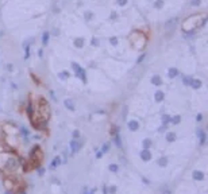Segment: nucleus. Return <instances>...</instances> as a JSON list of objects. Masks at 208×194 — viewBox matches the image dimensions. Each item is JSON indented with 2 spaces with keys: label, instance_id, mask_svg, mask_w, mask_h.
I'll list each match as a JSON object with an SVG mask.
<instances>
[{
  "label": "nucleus",
  "instance_id": "1",
  "mask_svg": "<svg viewBox=\"0 0 208 194\" xmlns=\"http://www.w3.org/2000/svg\"><path fill=\"white\" fill-rule=\"evenodd\" d=\"M19 159L16 158L15 155L8 152H1L0 154V169L8 171V173H14L19 169Z\"/></svg>",
  "mask_w": 208,
  "mask_h": 194
},
{
  "label": "nucleus",
  "instance_id": "2",
  "mask_svg": "<svg viewBox=\"0 0 208 194\" xmlns=\"http://www.w3.org/2000/svg\"><path fill=\"white\" fill-rule=\"evenodd\" d=\"M72 67H73V70L76 72V76L80 77V78H81V81L85 84V82H87V74H85V70H84L81 66H78L76 62H72Z\"/></svg>",
  "mask_w": 208,
  "mask_h": 194
},
{
  "label": "nucleus",
  "instance_id": "3",
  "mask_svg": "<svg viewBox=\"0 0 208 194\" xmlns=\"http://www.w3.org/2000/svg\"><path fill=\"white\" fill-rule=\"evenodd\" d=\"M80 147H81V143H80L78 140H76V139H74V140H72V142H70V148H72L73 152H77L78 150H80Z\"/></svg>",
  "mask_w": 208,
  "mask_h": 194
},
{
  "label": "nucleus",
  "instance_id": "4",
  "mask_svg": "<svg viewBox=\"0 0 208 194\" xmlns=\"http://www.w3.org/2000/svg\"><path fill=\"white\" fill-rule=\"evenodd\" d=\"M140 158L143 159L145 162H147V160H150L151 159V154H150V151L147 150V148H145L142 152H140Z\"/></svg>",
  "mask_w": 208,
  "mask_h": 194
},
{
  "label": "nucleus",
  "instance_id": "5",
  "mask_svg": "<svg viewBox=\"0 0 208 194\" xmlns=\"http://www.w3.org/2000/svg\"><path fill=\"white\" fill-rule=\"evenodd\" d=\"M197 136H199V139H200V144H204L205 143V132H204L201 128H199L197 129Z\"/></svg>",
  "mask_w": 208,
  "mask_h": 194
},
{
  "label": "nucleus",
  "instance_id": "6",
  "mask_svg": "<svg viewBox=\"0 0 208 194\" xmlns=\"http://www.w3.org/2000/svg\"><path fill=\"white\" fill-rule=\"evenodd\" d=\"M129 128H130L131 131H138L139 124H138V121H135V120H131V121H129Z\"/></svg>",
  "mask_w": 208,
  "mask_h": 194
},
{
  "label": "nucleus",
  "instance_id": "7",
  "mask_svg": "<svg viewBox=\"0 0 208 194\" xmlns=\"http://www.w3.org/2000/svg\"><path fill=\"white\" fill-rule=\"evenodd\" d=\"M49 38H50V32L45 31L43 35H42V45H43V46H46L47 43H49Z\"/></svg>",
  "mask_w": 208,
  "mask_h": 194
},
{
  "label": "nucleus",
  "instance_id": "8",
  "mask_svg": "<svg viewBox=\"0 0 208 194\" xmlns=\"http://www.w3.org/2000/svg\"><path fill=\"white\" fill-rule=\"evenodd\" d=\"M151 82H153L156 86H160V85L162 84V80H161V77L160 76H153L151 77Z\"/></svg>",
  "mask_w": 208,
  "mask_h": 194
},
{
  "label": "nucleus",
  "instance_id": "9",
  "mask_svg": "<svg viewBox=\"0 0 208 194\" xmlns=\"http://www.w3.org/2000/svg\"><path fill=\"white\" fill-rule=\"evenodd\" d=\"M168 76L170 77V78H174V77L178 76V70H177L176 67H170L169 72H168Z\"/></svg>",
  "mask_w": 208,
  "mask_h": 194
},
{
  "label": "nucleus",
  "instance_id": "10",
  "mask_svg": "<svg viewBox=\"0 0 208 194\" xmlns=\"http://www.w3.org/2000/svg\"><path fill=\"white\" fill-rule=\"evenodd\" d=\"M191 86L195 88V89H199V88L201 86V81H200V80H193V78H192V82H191Z\"/></svg>",
  "mask_w": 208,
  "mask_h": 194
},
{
  "label": "nucleus",
  "instance_id": "11",
  "mask_svg": "<svg viewBox=\"0 0 208 194\" xmlns=\"http://www.w3.org/2000/svg\"><path fill=\"white\" fill-rule=\"evenodd\" d=\"M64 104H65V107L66 108H69V109H70V111H74V104H73V101L72 100H65V102H64Z\"/></svg>",
  "mask_w": 208,
  "mask_h": 194
},
{
  "label": "nucleus",
  "instance_id": "12",
  "mask_svg": "<svg viewBox=\"0 0 208 194\" xmlns=\"http://www.w3.org/2000/svg\"><path fill=\"white\" fill-rule=\"evenodd\" d=\"M166 140L168 142H174V140H176V133L168 132L166 133Z\"/></svg>",
  "mask_w": 208,
  "mask_h": 194
},
{
  "label": "nucleus",
  "instance_id": "13",
  "mask_svg": "<svg viewBox=\"0 0 208 194\" xmlns=\"http://www.w3.org/2000/svg\"><path fill=\"white\" fill-rule=\"evenodd\" d=\"M193 178L197 179V181H201V179L204 178V174L200 173V171H195V173H193Z\"/></svg>",
  "mask_w": 208,
  "mask_h": 194
},
{
  "label": "nucleus",
  "instance_id": "14",
  "mask_svg": "<svg viewBox=\"0 0 208 194\" xmlns=\"http://www.w3.org/2000/svg\"><path fill=\"white\" fill-rule=\"evenodd\" d=\"M74 46H76V47H83L84 46V39H83V38L74 39Z\"/></svg>",
  "mask_w": 208,
  "mask_h": 194
},
{
  "label": "nucleus",
  "instance_id": "15",
  "mask_svg": "<svg viewBox=\"0 0 208 194\" xmlns=\"http://www.w3.org/2000/svg\"><path fill=\"white\" fill-rule=\"evenodd\" d=\"M182 82L187 85V86H191V82H192V78L191 77H188V76H184L182 77Z\"/></svg>",
  "mask_w": 208,
  "mask_h": 194
},
{
  "label": "nucleus",
  "instance_id": "16",
  "mask_svg": "<svg viewBox=\"0 0 208 194\" xmlns=\"http://www.w3.org/2000/svg\"><path fill=\"white\" fill-rule=\"evenodd\" d=\"M164 96H165V94H164V92L158 90V92L156 93V100H157V101H162V100H164Z\"/></svg>",
  "mask_w": 208,
  "mask_h": 194
},
{
  "label": "nucleus",
  "instance_id": "17",
  "mask_svg": "<svg viewBox=\"0 0 208 194\" xmlns=\"http://www.w3.org/2000/svg\"><path fill=\"white\" fill-rule=\"evenodd\" d=\"M115 143H116V146H118V147H122V143H120V136H119V133L116 132L115 133Z\"/></svg>",
  "mask_w": 208,
  "mask_h": 194
},
{
  "label": "nucleus",
  "instance_id": "18",
  "mask_svg": "<svg viewBox=\"0 0 208 194\" xmlns=\"http://www.w3.org/2000/svg\"><path fill=\"white\" fill-rule=\"evenodd\" d=\"M60 163H61V159L58 158V156H56V158L53 159V163H52V167H56V166H60Z\"/></svg>",
  "mask_w": 208,
  "mask_h": 194
},
{
  "label": "nucleus",
  "instance_id": "19",
  "mask_svg": "<svg viewBox=\"0 0 208 194\" xmlns=\"http://www.w3.org/2000/svg\"><path fill=\"white\" fill-rule=\"evenodd\" d=\"M164 3H165L164 0H157L156 3H154V7H156V8H162V5H164Z\"/></svg>",
  "mask_w": 208,
  "mask_h": 194
},
{
  "label": "nucleus",
  "instance_id": "20",
  "mask_svg": "<svg viewBox=\"0 0 208 194\" xmlns=\"http://www.w3.org/2000/svg\"><path fill=\"white\" fill-rule=\"evenodd\" d=\"M170 121H172L173 124H178V123L181 121V117H180V116H174L173 119H170Z\"/></svg>",
  "mask_w": 208,
  "mask_h": 194
},
{
  "label": "nucleus",
  "instance_id": "21",
  "mask_svg": "<svg viewBox=\"0 0 208 194\" xmlns=\"http://www.w3.org/2000/svg\"><path fill=\"white\" fill-rule=\"evenodd\" d=\"M69 76H70V74H69V72H66V70H65V72H61V73H60V77H61L62 80H65V78H68Z\"/></svg>",
  "mask_w": 208,
  "mask_h": 194
},
{
  "label": "nucleus",
  "instance_id": "22",
  "mask_svg": "<svg viewBox=\"0 0 208 194\" xmlns=\"http://www.w3.org/2000/svg\"><path fill=\"white\" fill-rule=\"evenodd\" d=\"M169 121H170V117H169L168 115H164V116H162V123H164V124L166 125V124H168Z\"/></svg>",
  "mask_w": 208,
  "mask_h": 194
},
{
  "label": "nucleus",
  "instance_id": "23",
  "mask_svg": "<svg viewBox=\"0 0 208 194\" xmlns=\"http://www.w3.org/2000/svg\"><path fill=\"white\" fill-rule=\"evenodd\" d=\"M166 158H161L160 159V160H158V164H160V166H161V167H164V166H166Z\"/></svg>",
  "mask_w": 208,
  "mask_h": 194
},
{
  "label": "nucleus",
  "instance_id": "24",
  "mask_svg": "<svg viewBox=\"0 0 208 194\" xmlns=\"http://www.w3.org/2000/svg\"><path fill=\"white\" fill-rule=\"evenodd\" d=\"M150 146H151L150 139H146V140H143V147H145V148H149Z\"/></svg>",
  "mask_w": 208,
  "mask_h": 194
},
{
  "label": "nucleus",
  "instance_id": "25",
  "mask_svg": "<svg viewBox=\"0 0 208 194\" xmlns=\"http://www.w3.org/2000/svg\"><path fill=\"white\" fill-rule=\"evenodd\" d=\"M118 169H119V167H118L116 164H111V166H109V170H111L112 173H116V171H118Z\"/></svg>",
  "mask_w": 208,
  "mask_h": 194
},
{
  "label": "nucleus",
  "instance_id": "26",
  "mask_svg": "<svg viewBox=\"0 0 208 194\" xmlns=\"http://www.w3.org/2000/svg\"><path fill=\"white\" fill-rule=\"evenodd\" d=\"M109 42H111V45H118V38H116V36H112V38H111V39H109Z\"/></svg>",
  "mask_w": 208,
  "mask_h": 194
},
{
  "label": "nucleus",
  "instance_id": "27",
  "mask_svg": "<svg viewBox=\"0 0 208 194\" xmlns=\"http://www.w3.org/2000/svg\"><path fill=\"white\" fill-rule=\"evenodd\" d=\"M145 57H146V54H140V57L138 58V61H136V65H139L140 62H142L143 59H145Z\"/></svg>",
  "mask_w": 208,
  "mask_h": 194
},
{
  "label": "nucleus",
  "instance_id": "28",
  "mask_svg": "<svg viewBox=\"0 0 208 194\" xmlns=\"http://www.w3.org/2000/svg\"><path fill=\"white\" fill-rule=\"evenodd\" d=\"M191 4H192L193 7H196V5L200 4V0H192V1H191Z\"/></svg>",
  "mask_w": 208,
  "mask_h": 194
},
{
  "label": "nucleus",
  "instance_id": "29",
  "mask_svg": "<svg viewBox=\"0 0 208 194\" xmlns=\"http://www.w3.org/2000/svg\"><path fill=\"white\" fill-rule=\"evenodd\" d=\"M92 45H93V46H97V45H99V39H97V38H93V39H92Z\"/></svg>",
  "mask_w": 208,
  "mask_h": 194
},
{
  "label": "nucleus",
  "instance_id": "30",
  "mask_svg": "<svg viewBox=\"0 0 208 194\" xmlns=\"http://www.w3.org/2000/svg\"><path fill=\"white\" fill-rule=\"evenodd\" d=\"M73 138H74V139L80 138V132H78V131H74V132H73Z\"/></svg>",
  "mask_w": 208,
  "mask_h": 194
},
{
  "label": "nucleus",
  "instance_id": "31",
  "mask_svg": "<svg viewBox=\"0 0 208 194\" xmlns=\"http://www.w3.org/2000/svg\"><path fill=\"white\" fill-rule=\"evenodd\" d=\"M109 193H111V194H115V193H116V187H115V186L109 187Z\"/></svg>",
  "mask_w": 208,
  "mask_h": 194
},
{
  "label": "nucleus",
  "instance_id": "32",
  "mask_svg": "<svg viewBox=\"0 0 208 194\" xmlns=\"http://www.w3.org/2000/svg\"><path fill=\"white\" fill-rule=\"evenodd\" d=\"M107 150H108V144H104L103 146V150H101V152H107Z\"/></svg>",
  "mask_w": 208,
  "mask_h": 194
},
{
  "label": "nucleus",
  "instance_id": "33",
  "mask_svg": "<svg viewBox=\"0 0 208 194\" xmlns=\"http://www.w3.org/2000/svg\"><path fill=\"white\" fill-rule=\"evenodd\" d=\"M127 3V0H118V4L119 5H125Z\"/></svg>",
  "mask_w": 208,
  "mask_h": 194
},
{
  "label": "nucleus",
  "instance_id": "34",
  "mask_svg": "<svg viewBox=\"0 0 208 194\" xmlns=\"http://www.w3.org/2000/svg\"><path fill=\"white\" fill-rule=\"evenodd\" d=\"M91 18H92V14H91V12H87V14H85V19H91Z\"/></svg>",
  "mask_w": 208,
  "mask_h": 194
},
{
  "label": "nucleus",
  "instance_id": "35",
  "mask_svg": "<svg viewBox=\"0 0 208 194\" xmlns=\"http://www.w3.org/2000/svg\"><path fill=\"white\" fill-rule=\"evenodd\" d=\"M196 120H197V121H201V120H203V115H197V116H196Z\"/></svg>",
  "mask_w": 208,
  "mask_h": 194
},
{
  "label": "nucleus",
  "instance_id": "36",
  "mask_svg": "<svg viewBox=\"0 0 208 194\" xmlns=\"http://www.w3.org/2000/svg\"><path fill=\"white\" fill-rule=\"evenodd\" d=\"M162 194H170V191H169V190H165V191H164Z\"/></svg>",
  "mask_w": 208,
  "mask_h": 194
},
{
  "label": "nucleus",
  "instance_id": "37",
  "mask_svg": "<svg viewBox=\"0 0 208 194\" xmlns=\"http://www.w3.org/2000/svg\"><path fill=\"white\" fill-rule=\"evenodd\" d=\"M104 194H107V190H105V187H104Z\"/></svg>",
  "mask_w": 208,
  "mask_h": 194
},
{
  "label": "nucleus",
  "instance_id": "38",
  "mask_svg": "<svg viewBox=\"0 0 208 194\" xmlns=\"http://www.w3.org/2000/svg\"><path fill=\"white\" fill-rule=\"evenodd\" d=\"M7 194H11V193H7Z\"/></svg>",
  "mask_w": 208,
  "mask_h": 194
}]
</instances>
